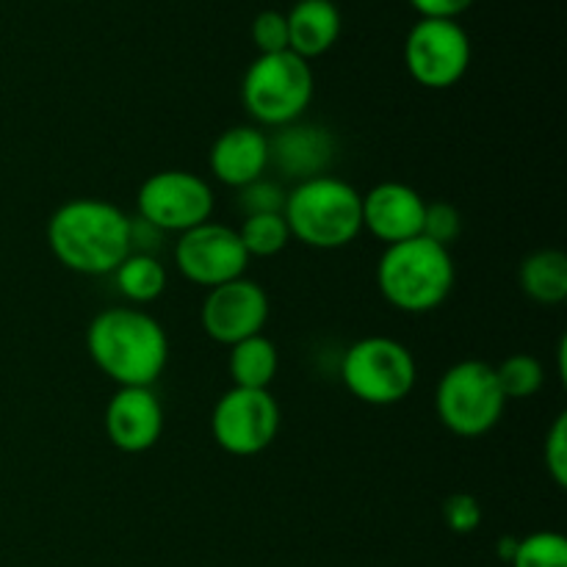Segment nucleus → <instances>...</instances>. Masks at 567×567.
Masks as SVG:
<instances>
[{"mask_svg":"<svg viewBox=\"0 0 567 567\" xmlns=\"http://www.w3.org/2000/svg\"><path fill=\"white\" fill-rule=\"evenodd\" d=\"M48 247L75 275H114L131 255V216L109 199H66L48 219Z\"/></svg>","mask_w":567,"mask_h":567,"instance_id":"obj_1","label":"nucleus"},{"mask_svg":"<svg viewBox=\"0 0 567 567\" xmlns=\"http://www.w3.org/2000/svg\"><path fill=\"white\" fill-rule=\"evenodd\" d=\"M86 349L92 363L116 388H153L169 363V336L147 310L122 305L89 321Z\"/></svg>","mask_w":567,"mask_h":567,"instance_id":"obj_2","label":"nucleus"},{"mask_svg":"<svg viewBox=\"0 0 567 567\" xmlns=\"http://www.w3.org/2000/svg\"><path fill=\"white\" fill-rule=\"evenodd\" d=\"M454 282L457 264L452 249L424 236L391 244L377 260V288L399 313H432L452 297Z\"/></svg>","mask_w":567,"mask_h":567,"instance_id":"obj_3","label":"nucleus"},{"mask_svg":"<svg viewBox=\"0 0 567 567\" xmlns=\"http://www.w3.org/2000/svg\"><path fill=\"white\" fill-rule=\"evenodd\" d=\"M282 216L291 238L332 252L349 247L363 233V194L336 175L308 177L286 192Z\"/></svg>","mask_w":567,"mask_h":567,"instance_id":"obj_4","label":"nucleus"},{"mask_svg":"<svg viewBox=\"0 0 567 567\" xmlns=\"http://www.w3.org/2000/svg\"><path fill=\"white\" fill-rule=\"evenodd\" d=\"M313 70L310 61L291 50L258 55L247 66L241 81V103L258 127H286L302 120L313 100Z\"/></svg>","mask_w":567,"mask_h":567,"instance_id":"obj_5","label":"nucleus"},{"mask_svg":"<svg viewBox=\"0 0 567 567\" xmlns=\"http://www.w3.org/2000/svg\"><path fill=\"white\" fill-rule=\"evenodd\" d=\"M341 382L358 402L391 408L413 393L419 382V363L396 338L369 336L343 352Z\"/></svg>","mask_w":567,"mask_h":567,"instance_id":"obj_6","label":"nucleus"},{"mask_svg":"<svg viewBox=\"0 0 567 567\" xmlns=\"http://www.w3.org/2000/svg\"><path fill=\"white\" fill-rule=\"evenodd\" d=\"M441 424L457 437H482L496 430L507 410L496 369L485 360H460L443 371L435 391Z\"/></svg>","mask_w":567,"mask_h":567,"instance_id":"obj_7","label":"nucleus"},{"mask_svg":"<svg viewBox=\"0 0 567 567\" xmlns=\"http://www.w3.org/2000/svg\"><path fill=\"white\" fill-rule=\"evenodd\" d=\"M214 188L188 169L153 172L136 192V216L161 233H181L205 225L214 216Z\"/></svg>","mask_w":567,"mask_h":567,"instance_id":"obj_8","label":"nucleus"},{"mask_svg":"<svg viewBox=\"0 0 567 567\" xmlns=\"http://www.w3.org/2000/svg\"><path fill=\"white\" fill-rule=\"evenodd\" d=\"M282 413L271 391L230 388L210 410V435L233 457L264 454L280 435Z\"/></svg>","mask_w":567,"mask_h":567,"instance_id":"obj_9","label":"nucleus"},{"mask_svg":"<svg viewBox=\"0 0 567 567\" xmlns=\"http://www.w3.org/2000/svg\"><path fill=\"white\" fill-rule=\"evenodd\" d=\"M404 66L424 89H452L471 66V37L460 20L421 17L404 39Z\"/></svg>","mask_w":567,"mask_h":567,"instance_id":"obj_10","label":"nucleus"},{"mask_svg":"<svg viewBox=\"0 0 567 567\" xmlns=\"http://www.w3.org/2000/svg\"><path fill=\"white\" fill-rule=\"evenodd\" d=\"M172 258H175L177 271L194 286H203L205 291L244 277L249 260H252L244 249L236 227L214 219L181 233L175 249H172Z\"/></svg>","mask_w":567,"mask_h":567,"instance_id":"obj_11","label":"nucleus"},{"mask_svg":"<svg viewBox=\"0 0 567 567\" xmlns=\"http://www.w3.org/2000/svg\"><path fill=\"white\" fill-rule=\"evenodd\" d=\"M269 293L247 275L225 286L208 288L199 310V324L210 341L230 349L244 338L260 336L269 321Z\"/></svg>","mask_w":567,"mask_h":567,"instance_id":"obj_12","label":"nucleus"},{"mask_svg":"<svg viewBox=\"0 0 567 567\" xmlns=\"http://www.w3.org/2000/svg\"><path fill=\"white\" fill-rule=\"evenodd\" d=\"M105 435L125 454H144L164 435V404L153 388H116L105 404Z\"/></svg>","mask_w":567,"mask_h":567,"instance_id":"obj_13","label":"nucleus"},{"mask_svg":"<svg viewBox=\"0 0 567 567\" xmlns=\"http://www.w3.org/2000/svg\"><path fill=\"white\" fill-rule=\"evenodd\" d=\"M426 199L419 188L399 181L377 183L363 194V230L385 247L421 236Z\"/></svg>","mask_w":567,"mask_h":567,"instance_id":"obj_14","label":"nucleus"},{"mask_svg":"<svg viewBox=\"0 0 567 567\" xmlns=\"http://www.w3.org/2000/svg\"><path fill=\"white\" fill-rule=\"evenodd\" d=\"M332 158H336V138L327 127L291 122L277 127L275 136H269V166L297 183L330 175Z\"/></svg>","mask_w":567,"mask_h":567,"instance_id":"obj_15","label":"nucleus"},{"mask_svg":"<svg viewBox=\"0 0 567 567\" xmlns=\"http://www.w3.org/2000/svg\"><path fill=\"white\" fill-rule=\"evenodd\" d=\"M208 166L210 175L225 186H249L269 169V136L258 125L227 127L210 144Z\"/></svg>","mask_w":567,"mask_h":567,"instance_id":"obj_16","label":"nucleus"},{"mask_svg":"<svg viewBox=\"0 0 567 567\" xmlns=\"http://www.w3.org/2000/svg\"><path fill=\"white\" fill-rule=\"evenodd\" d=\"M286 22L288 50L305 61L330 53L343 28V17L332 0H297L286 14Z\"/></svg>","mask_w":567,"mask_h":567,"instance_id":"obj_17","label":"nucleus"},{"mask_svg":"<svg viewBox=\"0 0 567 567\" xmlns=\"http://www.w3.org/2000/svg\"><path fill=\"white\" fill-rule=\"evenodd\" d=\"M280 371V352L271 338L264 332L244 341L233 343L227 354V374L233 388H247V391H269L271 382Z\"/></svg>","mask_w":567,"mask_h":567,"instance_id":"obj_18","label":"nucleus"},{"mask_svg":"<svg viewBox=\"0 0 567 567\" xmlns=\"http://www.w3.org/2000/svg\"><path fill=\"white\" fill-rule=\"evenodd\" d=\"M518 286L532 302L557 308L567 299V255L563 249H537L520 260Z\"/></svg>","mask_w":567,"mask_h":567,"instance_id":"obj_19","label":"nucleus"},{"mask_svg":"<svg viewBox=\"0 0 567 567\" xmlns=\"http://www.w3.org/2000/svg\"><path fill=\"white\" fill-rule=\"evenodd\" d=\"M114 282L116 291L127 305L142 308V305L155 302L166 291L169 275H166V266L161 264L158 255L131 252L114 269Z\"/></svg>","mask_w":567,"mask_h":567,"instance_id":"obj_20","label":"nucleus"},{"mask_svg":"<svg viewBox=\"0 0 567 567\" xmlns=\"http://www.w3.org/2000/svg\"><path fill=\"white\" fill-rule=\"evenodd\" d=\"M236 230L249 258H275L293 241L282 214L244 216V221Z\"/></svg>","mask_w":567,"mask_h":567,"instance_id":"obj_21","label":"nucleus"},{"mask_svg":"<svg viewBox=\"0 0 567 567\" xmlns=\"http://www.w3.org/2000/svg\"><path fill=\"white\" fill-rule=\"evenodd\" d=\"M496 369L498 388H502L507 402H520V399H532L540 393L543 382H546V371L535 354L515 352L504 358L502 363L493 365Z\"/></svg>","mask_w":567,"mask_h":567,"instance_id":"obj_22","label":"nucleus"},{"mask_svg":"<svg viewBox=\"0 0 567 567\" xmlns=\"http://www.w3.org/2000/svg\"><path fill=\"white\" fill-rule=\"evenodd\" d=\"M509 567H567V540L559 532L543 529L518 537Z\"/></svg>","mask_w":567,"mask_h":567,"instance_id":"obj_23","label":"nucleus"},{"mask_svg":"<svg viewBox=\"0 0 567 567\" xmlns=\"http://www.w3.org/2000/svg\"><path fill=\"white\" fill-rule=\"evenodd\" d=\"M460 233H463V216H460L457 205L446 203V199L426 203L421 236L430 238V241H435V244H441V247L452 249V244L457 241Z\"/></svg>","mask_w":567,"mask_h":567,"instance_id":"obj_24","label":"nucleus"},{"mask_svg":"<svg viewBox=\"0 0 567 567\" xmlns=\"http://www.w3.org/2000/svg\"><path fill=\"white\" fill-rule=\"evenodd\" d=\"M238 205H241L244 216L282 214V205H286V188H282L280 183L260 177V181L238 188Z\"/></svg>","mask_w":567,"mask_h":567,"instance_id":"obj_25","label":"nucleus"},{"mask_svg":"<svg viewBox=\"0 0 567 567\" xmlns=\"http://www.w3.org/2000/svg\"><path fill=\"white\" fill-rule=\"evenodd\" d=\"M543 463L554 485L563 491L567 487V413H559L548 426L546 443H543Z\"/></svg>","mask_w":567,"mask_h":567,"instance_id":"obj_26","label":"nucleus"},{"mask_svg":"<svg viewBox=\"0 0 567 567\" xmlns=\"http://www.w3.org/2000/svg\"><path fill=\"white\" fill-rule=\"evenodd\" d=\"M482 504L480 498L471 496V493H452V496L443 502V524L454 535H471L482 526Z\"/></svg>","mask_w":567,"mask_h":567,"instance_id":"obj_27","label":"nucleus"},{"mask_svg":"<svg viewBox=\"0 0 567 567\" xmlns=\"http://www.w3.org/2000/svg\"><path fill=\"white\" fill-rule=\"evenodd\" d=\"M252 44L258 48V55L282 53V50H288L286 14L277 9L260 11L252 20Z\"/></svg>","mask_w":567,"mask_h":567,"instance_id":"obj_28","label":"nucleus"},{"mask_svg":"<svg viewBox=\"0 0 567 567\" xmlns=\"http://www.w3.org/2000/svg\"><path fill=\"white\" fill-rule=\"evenodd\" d=\"M476 0H410L419 17L426 20H460V14L474 6Z\"/></svg>","mask_w":567,"mask_h":567,"instance_id":"obj_29","label":"nucleus"},{"mask_svg":"<svg viewBox=\"0 0 567 567\" xmlns=\"http://www.w3.org/2000/svg\"><path fill=\"white\" fill-rule=\"evenodd\" d=\"M161 238H164V233L158 227L138 219V216H131V252L155 255L161 247Z\"/></svg>","mask_w":567,"mask_h":567,"instance_id":"obj_30","label":"nucleus"},{"mask_svg":"<svg viewBox=\"0 0 567 567\" xmlns=\"http://www.w3.org/2000/svg\"><path fill=\"white\" fill-rule=\"evenodd\" d=\"M515 546H518V537H502L496 546V554L504 559V563H509V559H513Z\"/></svg>","mask_w":567,"mask_h":567,"instance_id":"obj_31","label":"nucleus"}]
</instances>
